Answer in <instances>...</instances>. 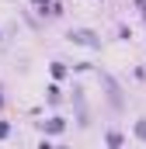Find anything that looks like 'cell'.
Segmentation results:
<instances>
[{
  "label": "cell",
  "mask_w": 146,
  "mask_h": 149,
  "mask_svg": "<svg viewBox=\"0 0 146 149\" xmlns=\"http://www.w3.org/2000/svg\"><path fill=\"white\" fill-rule=\"evenodd\" d=\"M108 146H111V149H122V139H118V132H111V135H108Z\"/></svg>",
  "instance_id": "2"
},
{
  "label": "cell",
  "mask_w": 146,
  "mask_h": 149,
  "mask_svg": "<svg viewBox=\"0 0 146 149\" xmlns=\"http://www.w3.org/2000/svg\"><path fill=\"white\" fill-rule=\"evenodd\" d=\"M136 135H139V139H146V121H136Z\"/></svg>",
  "instance_id": "3"
},
{
  "label": "cell",
  "mask_w": 146,
  "mask_h": 149,
  "mask_svg": "<svg viewBox=\"0 0 146 149\" xmlns=\"http://www.w3.org/2000/svg\"><path fill=\"white\" fill-rule=\"evenodd\" d=\"M4 135H7V125H4V121H0V139H4Z\"/></svg>",
  "instance_id": "4"
},
{
  "label": "cell",
  "mask_w": 146,
  "mask_h": 149,
  "mask_svg": "<svg viewBox=\"0 0 146 149\" xmlns=\"http://www.w3.org/2000/svg\"><path fill=\"white\" fill-rule=\"evenodd\" d=\"M70 38H73V42H80V45H94V42H98L91 31H77V35H70Z\"/></svg>",
  "instance_id": "1"
}]
</instances>
